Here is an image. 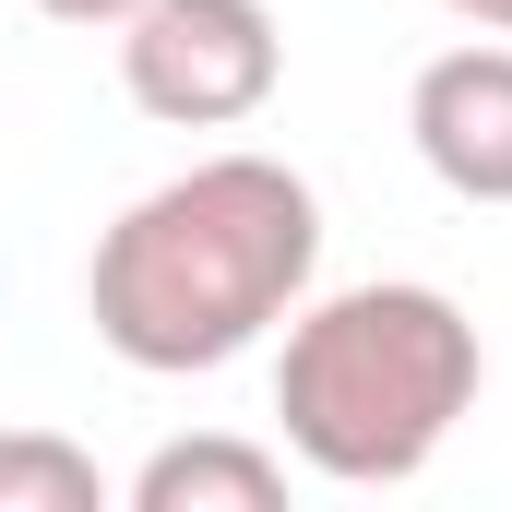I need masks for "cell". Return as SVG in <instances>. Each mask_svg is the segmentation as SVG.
<instances>
[{
	"label": "cell",
	"mask_w": 512,
	"mask_h": 512,
	"mask_svg": "<svg viewBox=\"0 0 512 512\" xmlns=\"http://www.w3.org/2000/svg\"><path fill=\"white\" fill-rule=\"evenodd\" d=\"M322 274V203L286 155H191L179 179H155L120 203V227H96L84 262V310L96 346L143 382H191L262 346Z\"/></svg>",
	"instance_id": "6da1fadb"
},
{
	"label": "cell",
	"mask_w": 512,
	"mask_h": 512,
	"mask_svg": "<svg viewBox=\"0 0 512 512\" xmlns=\"http://www.w3.org/2000/svg\"><path fill=\"white\" fill-rule=\"evenodd\" d=\"M489 382V346L465 322V298L382 274V286H334L286 310V358H274V417L286 453L334 489H405Z\"/></svg>",
	"instance_id": "7a4b0ae2"
},
{
	"label": "cell",
	"mask_w": 512,
	"mask_h": 512,
	"mask_svg": "<svg viewBox=\"0 0 512 512\" xmlns=\"http://www.w3.org/2000/svg\"><path fill=\"white\" fill-rule=\"evenodd\" d=\"M120 84L167 131H239L286 84V24L262 0H131L120 24Z\"/></svg>",
	"instance_id": "3957f363"
},
{
	"label": "cell",
	"mask_w": 512,
	"mask_h": 512,
	"mask_svg": "<svg viewBox=\"0 0 512 512\" xmlns=\"http://www.w3.org/2000/svg\"><path fill=\"white\" fill-rule=\"evenodd\" d=\"M405 143L453 203H512V48H441L405 84Z\"/></svg>",
	"instance_id": "277c9868"
},
{
	"label": "cell",
	"mask_w": 512,
	"mask_h": 512,
	"mask_svg": "<svg viewBox=\"0 0 512 512\" xmlns=\"http://www.w3.org/2000/svg\"><path fill=\"white\" fill-rule=\"evenodd\" d=\"M274 501H286V453H262L239 429H191L131 465V512H274Z\"/></svg>",
	"instance_id": "5b68a950"
},
{
	"label": "cell",
	"mask_w": 512,
	"mask_h": 512,
	"mask_svg": "<svg viewBox=\"0 0 512 512\" xmlns=\"http://www.w3.org/2000/svg\"><path fill=\"white\" fill-rule=\"evenodd\" d=\"M0 512H108V477L60 429H0Z\"/></svg>",
	"instance_id": "8992f818"
},
{
	"label": "cell",
	"mask_w": 512,
	"mask_h": 512,
	"mask_svg": "<svg viewBox=\"0 0 512 512\" xmlns=\"http://www.w3.org/2000/svg\"><path fill=\"white\" fill-rule=\"evenodd\" d=\"M36 12H48V24H108V36L131 24V0H36Z\"/></svg>",
	"instance_id": "52a82bcc"
},
{
	"label": "cell",
	"mask_w": 512,
	"mask_h": 512,
	"mask_svg": "<svg viewBox=\"0 0 512 512\" xmlns=\"http://www.w3.org/2000/svg\"><path fill=\"white\" fill-rule=\"evenodd\" d=\"M441 12H465L477 36H512V0H441Z\"/></svg>",
	"instance_id": "ba28073f"
}]
</instances>
